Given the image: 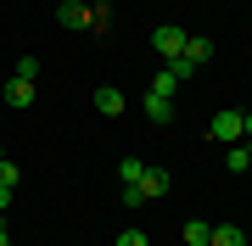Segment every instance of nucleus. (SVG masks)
<instances>
[{"label":"nucleus","instance_id":"2","mask_svg":"<svg viewBox=\"0 0 252 246\" xmlns=\"http://www.w3.org/2000/svg\"><path fill=\"white\" fill-rule=\"evenodd\" d=\"M152 45H157V56H162V62H180V51H185V28H174V23L152 28Z\"/></svg>","mask_w":252,"mask_h":246},{"label":"nucleus","instance_id":"14","mask_svg":"<svg viewBox=\"0 0 252 246\" xmlns=\"http://www.w3.org/2000/svg\"><path fill=\"white\" fill-rule=\"evenodd\" d=\"M0 185H11V191H17V168H11V157L0 163Z\"/></svg>","mask_w":252,"mask_h":246},{"label":"nucleus","instance_id":"8","mask_svg":"<svg viewBox=\"0 0 252 246\" xmlns=\"http://www.w3.org/2000/svg\"><path fill=\"white\" fill-rule=\"evenodd\" d=\"M207 246H247V229H241V224H213Z\"/></svg>","mask_w":252,"mask_h":246},{"label":"nucleus","instance_id":"7","mask_svg":"<svg viewBox=\"0 0 252 246\" xmlns=\"http://www.w3.org/2000/svg\"><path fill=\"white\" fill-rule=\"evenodd\" d=\"M174 90H180V73H174V67L162 62L157 73H152V90H146V95H162V101H174Z\"/></svg>","mask_w":252,"mask_h":246},{"label":"nucleus","instance_id":"17","mask_svg":"<svg viewBox=\"0 0 252 246\" xmlns=\"http://www.w3.org/2000/svg\"><path fill=\"white\" fill-rule=\"evenodd\" d=\"M0 246H11V235H6V224H0Z\"/></svg>","mask_w":252,"mask_h":246},{"label":"nucleus","instance_id":"9","mask_svg":"<svg viewBox=\"0 0 252 246\" xmlns=\"http://www.w3.org/2000/svg\"><path fill=\"white\" fill-rule=\"evenodd\" d=\"M180 235H185V246H207L213 224H207V219H185V229H180Z\"/></svg>","mask_w":252,"mask_h":246},{"label":"nucleus","instance_id":"4","mask_svg":"<svg viewBox=\"0 0 252 246\" xmlns=\"http://www.w3.org/2000/svg\"><path fill=\"white\" fill-rule=\"evenodd\" d=\"M90 101H95V112H101V118H118V112L129 107V95L118 90V84H101V90H95Z\"/></svg>","mask_w":252,"mask_h":246},{"label":"nucleus","instance_id":"5","mask_svg":"<svg viewBox=\"0 0 252 246\" xmlns=\"http://www.w3.org/2000/svg\"><path fill=\"white\" fill-rule=\"evenodd\" d=\"M56 23L62 28H90V6H84V0H62V6H56Z\"/></svg>","mask_w":252,"mask_h":246},{"label":"nucleus","instance_id":"16","mask_svg":"<svg viewBox=\"0 0 252 246\" xmlns=\"http://www.w3.org/2000/svg\"><path fill=\"white\" fill-rule=\"evenodd\" d=\"M11 207V185H0V213H6Z\"/></svg>","mask_w":252,"mask_h":246},{"label":"nucleus","instance_id":"18","mask_svg":"<svg viewBox=\"0 0 252 246\" xmlns=\"http://www.w3.org/2000/svg\"><path fill=\"white\" fill-rule=\"evenodd\" d=\"M247 163H252V140H247Z\"/></svg>","mask_w":252,"mask_h":246},{"label":"nucleus","instance_id":"13","mask_svg":"<svg viewBox=\"0 0 252 246\" xmlns=\"http://www.w3.org/2000/svg\"><path fill=\"white\" fill-rule=\"evenodd\" d=\"M118 246H152V241H146L140 229H124V235H118Z\"/></svg>","mask_w":252,"mask_h":246},{"label":"nucleus","instance_id":"3","mask_svg":"<svg viewBox=\"0 0 252 246\" xmlns=\"http://www.w3.org/2000/svg\"><path fill=\"white\" fill-rule=\"evenodd\" d=\"M207 140H219V146H235V140H241V112H219V118L207 123Z\"/></svg>","mask_w":252,"mask_h":246},{"label":"nucleus","instance_id":"19","mask_svg":"<svg viewBox=\"0 0 252 246\" xmlns=\"http://www.w3.org/2000/svg\"><path fill=\"white\" fill-rule=\"evenodd\" d=\"M0 163H6V146H0Z\"/></svg>","mask_w":252,"mask_h":246},{"label":"nucleus","instance_id":"12","mask_svg":"<svg viewBox=\"0 0 252 246\" xmlns=\"http://www.w3.org/2000/svg\"><path fill=\"white\" fill-rule=\"evenodd\" d=\"M140 168H146V163H135V157H124V163H118V179H124V185H135V179H140Z\"/></svg>","mask_w":252,"mask_h":246},{"label":"nucleus","instance_id":"6","mask_svg":"<svg viewBox=\"0 0 252 246\" xmlns=\"http://www.w3.org/2000/svg\"><path fill=\"white\" fill-rule=\"evenodd\" d=\"M6 107H34V79H17V73H11V84H6Z\"/></svg>","mask_w":252,"mask_h":246},{"label":"nucleus","instance_id":"10","mask_svg":"<svg viewBox=\"0 0 252 246\" xmlns=\"http://www.w3.org/2000/svg\"><path fill=\"white\" fill-rule=\"evenodd\" d=\"M224 163H230V173H247V168H252V163H247V140L224 146Z\"/></svg>","mask_w":252,"mask_h":246},{"label":"nucleus","instance_id":"11","mask_svg":"<svg viewBox=\"0 0 252 246\" xmlns=\"http://www.w3.org/2000/svg\"><path fill=\"white\" fill-rule=\"evenodd\" d=\"M146 118L168 123V118H174V101H162V95H146Z\"/></svg>","mask_w":252,"mask_h":246},{"label":"nucleus","instance_id":"1","mask_svg":"<svg viewBox=\"0 0 252 246\" xmlns=\"http://www.w3.org/2000/svg\"><path fill=\"white\" fill-rule=\"evenodd\" d=\"M168 196V168H140L135 185H124V207H146V201Z\"/></svg>","mask_w":252,"mask_h":246},{"label":"nucleus","instance_id":"15","mask_svg":"<svg viewBox=\"0 0 252 246\" xmlns=\"http://www.w3.org/2000/svg\"><path fill=\"white\" fill-rule=\"evenodd\" d=\"M241 140H252V112H241Z\"/></svg>","mask_w":252,"mask_h":246}]
</instances>
